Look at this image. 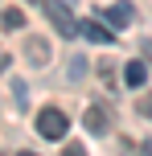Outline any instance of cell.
I'll return each instance as SVG.
<instances>
[{"mask_svg":"<svg viewBox=\"0 0 152 156\" xmlns=\"http://www.w3.org/2000/svg\"><path fill=\"white\" fill-rule=\"evenodd\" d=\"M37 132L45 136V140H66V132H70V119H66V111H58V107L37 111Z\"/></svg>","mask_w":152,"mask_h":156,"instance_id":"obj_1","label":"cell"},{"mask_svg":"<svg viewBox=\"0 0 152 156\" xmlns=\"http://www.w3.org/2000/svg\"><path fill=\"white\" fill-rule=\"evenodd\" d=\"M41 4H45V12H49V21H54L58 33H66V37L78 33V21H74V12L66 8V0H41Z\"/></svg>","mask_w":152,"mask_h":156,"instance_id":"obj_2","label":"cell"},{"mask_svg":"<svg viewBox=\"0 0 152 156\" xmlns=\"http://www.w3.org/2000/svg\"><path fill=\"white\" fill-rule=\"evenodd\" d=\"M78 29H82V37H87V41H99V45H111V37H115L107 21H82Z\"/></svg>","mask_w":152,"mask_h":156,"instance_id":"obj_3","label":"cell"},{"mask_svg":"<svg viewBox=\"0 0 152 156\" xmlns=\"http://www.w3.org/2000/svg\"><path fill=\"white\" fill-rule=\"evenodd\" d=\"M132 16H136V8H132L128 0H119V4H111V8L103 12V21L111 25V29H123V25H132Z\"/></svg>","mask_w":152,"mask_h":156,"instance_id":"obj_4","label":"cell"},{"mask_svg":"<svg viewBox=\"0 0 152 156\" xmlns=\"http://www.w3.org/2000/svg\"><path fill=\"white\" fill-rule=\"evenodd\" d=\"M82 123H87V132H107V127H111V115H107V107H87V119H82Z\"/></svg>","mask_w":152,"mask_h":156,"instance_id":"obj_5","label":"cell"},{"mask_svg":"<svg viewBox=\"0 0 152 156\" xmlns=\"http://www.w3.org/2000/svg\"><path fill=\"white\" fill-rule=\"evenodd\" d=\"M148 62H144V58H132V62L128 66H123V82H128V86H144L148 82Z\"/></svg>","mask_w":152,"mask_h":156,"instance_id":"obj_6","label":"cell"},{"mask_svg":"<svg viewBox=\"0 0 152 156\" xmlns=\"http://www.w3.org/2000/svg\"><path fill=\"white\" fill-rule=\"evenodd\" d=\"M25 58H29L33 66H45V62H49V45H45V41H41V37L25 41Z\"/></svg>","mask_w":152,"mask_h":156,"instance_id":"obj_7","label":"cell"},{"mask_svg":"<svg viewBox=\"0 0 152 156\" xmlns=\"http://www.w3.org/2000/svg\"><path fill=\"white\" fill-rule=\"evenodd\" d=\"M0 25L4 29H25V12L21 8H0Z\"/></svg>","mask_w":152,"mask_h":156,"instance_id":"obj_8","label":"cell"},{"mask_svg":"<svg viewBox=\"0 0 152 156\" xmlns=\"http://www.w3.org/2000/svg\"><path fill=\"white\" fill-rule=\"evenodd\" d=\"M140 49H144V62L152 66V37H144V41H140Z\"/></svg>","mask_w":152,"mask_h":156,"instance_id":"obj_9","label":"cell"},{"mask_svg":"<svg viewBox=\"0 0 152 156\" xmlns=\"http://www.w3.org/2000/svg\"><path fill=\"white\" fill-rule=\"evenodd\" d=\"M66 156H87V148L82 144H66Z\"/></svg>","mask_w":152,"mask_h":156,"instance_id":"obj_10","label":"cell"},{"mask_svg":"<svg viewBox=\"0 0 152 156\" xmlns=\"http://www.w3.org/2000/svg\"><path fill=\"white\" fill-rule=\"evenodd\" d=\"M140 115H148V119H152V99H144V103H140Z\"/></svg>","mask_w":152,"mask_h":156,"instance_id":"obj_11","label":"cell"},{"mask_svg":"<svg viewBox=\"0 0 152 156\" xmlns=\"http://www.w3.org/2000/svg\"><path fill=\"white\" fill-rule=\"evenodd\" d=\"M4 70H8V58H4V54H0V74H4Z\"/></svg>","mask_w":152,"mask_h":156,"instance_id":"obj_12","label":"cell"},{"mask_svg":"<svg viewBox=\"0 0 152 156\" xmlns=\"http://www.w3.org/2000/svg\"><path fill=\"white\" fill-rule=\"evenodd\" d=\"M21 156H37V152H21Z\"/></svg>","mask_w":152,"mask_h":156,"instance_id":"obj_13","label":"cell"},{"mask_svg":"<svg viewBox=\"0 0 152 156\" xmlns=\"http://www.w3.org/2000/svg\"><path fill=\"white\" fill-rule=\"evenodd\" d=\"M148 156H152V144H148Z\"/></svg>","mask_w":152,"mask_h":156,"instance_id":"obj_14","label":"cell"}]
</instances>
